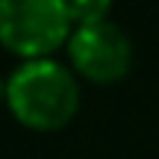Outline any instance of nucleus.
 I'll return each mask as SVG.
<instances>
[{
	"label": "nucleus",
	"instance_id": "nucleus-1",
	"mask_svg": "<svg viewBox=\"0 0 159 159\" xmlns=\"http://www.w3.org/2000/svg\"><path fill=\"white\" fill-rule=\"evenodd\" d=\"M6 106L30 130H62L80 109L77 77L56 59H27L6 80Z\"/></svg>",
	"mask_w": 159,
	"mask_h": 159
},
{
	"label": "nucleus",
	"instance_id": "nucleus-2",
	"mask_svg": "<svg viewBox=\"0 0 159 159\" xmlns=\"http://www.w3.org/2000/svg\"><path fill=\"white\" fill-rule=\"evenodd\" d=\"M71 33L65 0H0V44L24 59H50Z\"/></svg>",
	"mask_w": 159,
	"mask_h": 159
},
{
	"label": "nucleus",
	"instance_id": "nucleus-3",
	"mask_svg": "<svg viewBox=\"0 0 159 159\" xmlns=\"http://www.w3.org/2000/svg\"><path fill=\"white\" fill-rule=\"evenodd\" d=\"M68 59L77 74H83L97 85H109L130 74L133 44L127 33L112 21L74 27L68 39Z\"/></svg>",
	"mask_w": 159,
	"mask_h": 159
},
{
	"label": "nucleus",
	"instance_id": "nucleus-4",
	"mask_svg": "<svg viewBox=\"0 0 159 159\" xmlns=\"http://www.w3.org/2000/svg\"><path fill=\"white\" fill-rule=\"evenodd\" d=\"M65 3H68V15L77 27L103 24L112 9V0H65Z\"/></svg>",
	"mask_w": 159,
	"mask_h": 159
},
{
	"label": "nucleus",
	"instance_id": "nucleus-5",
	"mask_svg": "<svg viewBox=\"0 0 159 159\" xmlns=\"http://www.w3.org/2000/svg\"><path fill=\"white\" fill-rule=\"evenodd\" d=\"M0 100H6V83L0 80Z\"/></svg>",
	"mask_w": 159,
	"mask_h": 159
}]
</instances>
